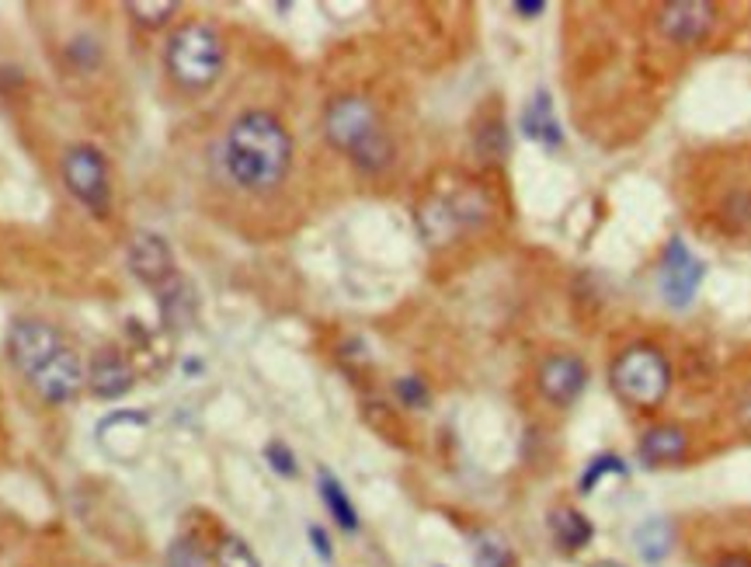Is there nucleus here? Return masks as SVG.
<instances>
[{
  "mask_svg": "<svg viewBox=\"0 0 751 567\" xmlns=\"http://www.w3.org/2000/svg\"><path fill=\"white\" fill-rule=\"evenodd\" d=\"M227 178L254 195H265L286 182L292 167V140L286 126L268 112H244L233 119L223 140Z\"/></svg>",
  "mask_w": 751,
  "mask_h": 567,
  "instance_id": "f257e3e1",
  "label": "nucleus"
},
{
  "mask_svg": "<svg viewBox=\"0 0 751 567\" xmlns=\"http://www.w3.org/2000/svg\"><path fill=\"white\" fill-rule=\"evenodd\" d=\"M324 136L331 140V147L345 150L362 171H383L393 158L380 115H376L366 97L348 94L331 102L324 112Z\"/></svg>",
  "mask_w": 751,
  "mask_h": 567,
  "instance_id": "f03ea898",
  "label": "nucleus"
},
{
  "mask_svg": "<svg viewBox=\"0 0 751 567\" xmlns=\"http://www.w3.org/2000/svg\"><path fill=\"white\" fill-rule=\"evenodd\" d=\"M609 383L629 407H658L671 390V366L655 345H629L609 366Z\"/></svg>",
  "mask_w": 751,
  "mask_h": 567,
  "instance_id": "7ed1b4c3",
  "label": "nucleus"
},
{
  "mask_svg": "<svg viewBox=\"0 0 751 567\" xmlns=\"http://www.w3.org/2000/svg\"><path fill=\"white\" fill-rule=\"evenodd\" d=\"M167 70L182 88H209L223 70V43L206 25H185L167 38Z\"/></svg>",
  "mask_w": 751,
  "mask_h": 567,
  "instance_id": "20e7f679",
  "label": "nucleus"
},
{
  "mask_svg": "<svg viewBox=\"0 0 751 567\" xmlns=\"http://www.w3.org/2000/svg\"><path fill=\"white\" fill-rule=\"evenodd\" d=\"M63 182L81 199L94 217H108L112 206V185H108V164L102 150L94 147H73L63 158Z\"/></svg>",
  "mask_w": 751,
  "mask_h": 567,
  "instance_id": "39448f33",
  "label": "nucleus"
},
{
  "mask_svg": "<svg viewBox=\"0 0 751 567\" xmlns=\"http://www.w3.org/2000/svg\"><path fill=\"white\" fill-rule=\"evenodd\" d=\"M706 276V265L696 258L689 244L682 238H671L665 244L661 254V268H658V289H661V300L675 310H685L689 303L696 300V292L703 286Z\"/></svg>",
  "mask_w": 751,
  "mask_h": 567,
  "instance_id": "423d86ee",
  "label": "nucleus"
},
{
  "mask_svg": "<svg viewBox=\"0 0 751 567\" xmlns=\"http://www.w3.org/2000/svg\"><path fill=\"white\" fill-rule=\"evenodd\" d=\"M717 25V8L706 0H679L658 11V32L675 46H700Z\"/></svg>",
  "mask_w": 751,
  "mask_h": 567,
  "instance_id": "0eeeda50",
  "label": "nucleus"
},
{
  "mask_svg": "<svg viewBox=\"0 0 751 567\" xmlns=\"http://www.w3.org/2000/svg\"><path fill=\"white\" fill-rule=\"evenodd\" d=\"M8 348H11V362L22 369L25 377H32L35 369H43L56 351L63 348V338L43 321H18L8 338Z\"/></svg>",
  "mask_w": 751,
  "mask_h": 567,
  "instance_id": "6e6552de",
  "label": "nucleus"
},
{
  "mask_svg": "<svg viewBox=\"0 0 751 567\" xmlns=\"http://www.w3.org/2000/svg\"><path fill=\"white\" fill-rule=\"evenodd\" d=\"M129 268L136 271V279H143L157 292L177 279L174 254H171L167 241L161 238V233H147V230L136 233L132 244H129Z\"/></svg>",
  "mask_w": 751,
  "mask_h": 567,
  "instance_id": "1a4fd4ad",
  "label": "nucleus"
},
{
  "mask_svg": "<svg viewBox=\"0 0 751 567\" xmlns=\"http://www.w3.org/2000/svg\"><path fill=\"white\" fill-rule=\"evenodd\" d=\"M81 380H84L81 362H77V356L67 345L59 348L43 369H35V373L28 377V383L35 386V394L43 401H49V404H67L70 397H77Z\"/></svg>",
  "mask_w": 751,
  "mask_h": 567,
  "instance_id": "9d476101",
  "label": "nucleus"
},
{
  "mask_svg": "<svg viewBox=\"0 0 751 567\" xmlns=\"http://www.w3.org/2000/svg\"><path fill=\"white\" fill-rule=\"evenodd\" d=\"M540 394L557 404V407H567L575 404L581 397V390L588 383V369L578 356H550L543 366H540Z\"/></svg>",
  "mask_w": 751,
  "mask_h": 567,
  "instance_id": "9b49d317",
  "label": "nucleus"
},
{
  "mask_svg": "<svg viewBox=\"0 0 751 567\" xmlns=\"http://www.w3.org/2000/svg\"><path fill=\"white\" fill-rule=\"evenodd\" d=\"M637 453L647 466H671V463H682L689 453V439L679 425H658L644 432Z\"/></svg>",
  "mask_w": 751,
  "mask_h": 567,
  "instance_id": "f8f14e48",
  "label": "nucleus"
},
{
  "mask_svg": "<svg viewBox=\"0 0 751 567\" xmlns=\"http://www.w3.org/2000/svg\"><path fill=\"white\" fill-rule=\"evenodd\" d=\"M522 132L532 143H540L546 150H557L564 143V132H561L557 115H553V102L546 91H536L529 97V105L522 108Z\"/></svg>",
  "mask_w": 751,
  "mask_h": 567,
  "instance_id": "ddd939ff",
  "label": "nucleus"
},
{
  "mask_svg": "<svg viewBox=\"0 0 751 567\" xmlns=\"http://www.w3.org/2000/svg\"><path fill=\"white\" fill-rule=\"evenodd\" d=\"M129 386H132V369L118 351H102V356L91 362V390L97 397L115 401V397L129 394Z\"/></svg>",
  "mask_w": 751,
  "mask_h": 567,
  "instance_id": "4468645a",
  "label": "nucleus"
},
{
  "mask_svg": "<svg viewBox=\"0 0 751 567\" xmlns=\"http://www.w3.org/2000/svg\"><path fill=\"white\" fill-rule=\"evenodd\" d=\"M671 543H675V533H671L668 519H661V516L644 519L634 530V546H637L640 560H647V564H661L671 554Z\"/></svg>",
  "mask_w": 751,
  "mask_h": 567,
  "instance_id": "2eb2a0df",
  "label": "nucleus"
},
{
  "mask_svg": "<svg viewBox=\"0 0 751 567\" xmlns=\"http://www.w3.org/2000/svg\"><path fill=\"white\" fill-rule=\"evenodd\" d=\"M317 487H321V501L327 505L331 519L338 522L345 533H355V530H359V512H355V505H351L348 491L342 487V481L334 477L331 471H321V474H317Z\"/></svg>",
  "mask_w": 751,
  "mask_h": 567,
  "instance_id": "dca6fc26",
  "label": "nucleus"
},
{
  "mask_svg": "<svg viewBox=\"0 0 751 567\" xmlns=\"http://www.w3.org/2000/svg\"><path fill=\"white\" fill-rule=\"evenodd\" d=\"M550 530H553V540H557L570 554L588 546V540L596 536L591 522L578 512V508H557V512L550 516Z\"/></svg>",
  "mask_w": 751,
  "mask_h": 567,
  "instance_id": "f3484780",
  "label": "nucleus"
},
{
  "mask_svg": "<svg viewBox=\"0 0 751 567\" xmlns=\"http://www.w3.org/2000/svg\"><path fill=\"white\" fill-rule=\"evenodd\" d=\"M473 560L477 567H511V551L498 533H481L473 546Z\"/></svg>",
  "mask_w": 751,
  "mask_h": 567,
  "instance_id": "a211bd4d",
  "label": "nucleus"
},
{
  "mask_svg": "<svg viewBox=\"0 0 751 567\" xmlns=\"http://www.w3.org/2000/svg\"><path fill=\"white\" fill-rule=\"evenodd\" d=\"M126 11L140 22L143 28H161L167 18L177 11L174 0H153V4H147V0H132V4H126Z\"/></svg>",
  "mask_w": 751,
  "mask_h": 567,
  "instance_id": "6ab92c4d",
  "label": "nucleus"
},
{
  "mask_svg": "<svg viewBox=\"0 0 751 567\" xmlns=\"http://www.w3.org/2000/svg\"><path fill=\"white\" fill-rule=\"evenodd\" d=\"M216 567H262V564L251 554V546L244 540L227 536L220 546H216Z\"/></svg>",
  "mask_w": 751,
  "mask_h": 567,
  "instance_id": "aec40b11",
  "label": "nucleus"
},
{
  "mask_svg": "<svg viewBox=\"0 0 751 567\" xmlns=\"http://www.w3.org/2000/svg\"><path fill=\"white\" fill-rule=\"evenodd\" d=\"M623 471H626V466H623L620 456H609V453L596 456V460L588 463L585 477H581V495H591V491H596V484H599L605 474H623Z\"/></svg>",
  "mask_w": 751,
  "mask_h": 567,
  "instance_id": "412c9836",
  "label": "nucleus"
},
{
  "mask_svg": "<svg viewBox=\"0 0 751 567\" xmlns=\"http://www.w3.org/2000/svg\"><path fill=\"white\" fill-rule=\"evenodd\" d=\"M265 460H268V466H271V471L279 474V477H296V474H300V466H296L292 449H289L286 442H279V439L265 445Z\"/></svg>",
  "mask_w": 751,
  "mask_h": 567,
  "instance_id": "4be33fe9",
  "label": "nucleus"
},
{
  "mask_svg": "<svg viewBox=\"0 0 751 567\" xmlns=\"http://www.w3.org/2000/svg\"><path fill=\"white\" fill-rule=\"evenodd\" d=\"M397 397L407 404V407H425L428 404V390L418 377H404L397 380Z\"/></svg>",
  "mask_w": 751,
  "mask_h": 567,
  "instance_id": "5701e85b",
  "label": "nucleus"
},
{
  "mask_svg": "<svg viewBox=\"0 0 751 567\" xmlns=\"http://www.w3.org/2000/svg\"><path fill=\"white\" fill-rule=\"evenodd\" d=\"M167 567H203V554L195 543H174L171 554H167Z\"/></svg>",
  "mask_w": 751,
  "mask_h": 567,
  "instance_id": "b1692460",
  "label": "nucleus"
},
{
  "mask_svg": "<svg viewBox=\"0 0 751 567\" xmlns=\"http://www.w3.org/2000/svg\"><path fill=\"white\" fill-rule=\"evenodd\" d=\"M310 543H313V551H317L321 560H331V557H334L331 540H327V533L321 530V525H310Z\"/></svg>",
  "mask_w": 751,
  "mask_h": 567,
  "instance_id": "393cba45",
  "label": "nucleus"
},
{
  "mask_svg": "<svg viewBox=\"0 0 751 567\" xmlns=\"http://www.w3.org/2000/svg\"><path fill=\"white\" fill-rule=\"evenodd\" d=\"M511 11L525 14V18H536V14L546 11V4H543V0H519V4H511Z\"/></svg>",
  "mask_w": 751,
  "mask_h": 567,
  "instance_id": "a878e982",
  "label": "nucleus"
},
{
  "mask_svg": "<svg viewBox=\"0 0 751 567\" xmlns=\"http://www.w3.org/2000/svg\"><path fill=\"white\" fill-rule=\"evenodd\" d=\"M717 567H751V557L748 554H727L717 560Z\"/></svg>",
  "mask_w": 751,
  "mask_h": 567,
  "instance_id": "bb28decb",
  "label": "nucleus"
},
{
  "mask_svg": "<svg viewBox=\"0 0 751 567\" xmlns=\"http://www.w3.org/2000/svg\"><path fill=\"white\" fill-rule=\"evenodd\" d=\"M741 418L751 425V397H748V401H744V407H741Z\"/></svg>",
  "mask_w": 751,
  "mask_h": 567,
  "instance_id": "cd10ccee",
  "label": "nucleus"
},
{
  "mask_svg": "<svg viewBox=\"0 0 751 567\" xmlns=\"http://www.w3.org/2000/svg\"><path fill=\"white\" fill-rule=\"evenodd\" d=\"M596 567H620V564H609V560H602V564H596Z\"/></svg>",
  "mask_w": 751,
  "mask_h": 567,
  "instance_id": "c85d7f7f",
  "label": "nucleus"
}]
</instances>
